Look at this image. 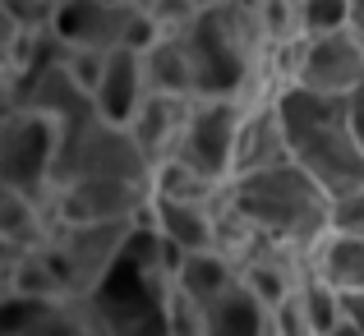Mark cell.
Segmentation results:
<instances>
[{
	"label": "cell",
	"instance_id": "cell-1",
	"mask_svg": "<svg viewBox=\"0 0 364 336\" xmlns=\"http://www.w3.org/2000/svg\"><path fill=\"white\" fill-rule=\"evenodd\" d=\"M222 203L235 217H245L258 230V239L295 249L304 258L332 235V198L295 161L272 170H254V175H235L226 185Z\"/></svg>",
	"mask_w": 364,
	"mask_h": 336
},
{
	"label": "cell",
	"instance_id": "cell-2",
	"mask_svg": "<svg viewBox=\"0 0 364 336\" xmlns=\"http://www.w3.org/2000/svg\"><path fill=\"white\" fill-rule=\"evenodd\" d=\"M277 120L286 129L291 161L328 198H341L364 185V152L346 129V97H323L291 83L277 92Z\"/></svg>",
	"mask_w": 364,
	"mask_h": 336
},
{
	"label": "cell",
	"instance_id": "cell-3",
	"mask_svg": "<svg viewBox=\"0 0 364 336\" xmlns=\"http://www.w3.org/2000/svg\"><path fill=\"white\" fill-rule=\"evenodd\" d=\"M148 222V217H143ZM143 222H116V226H51L42 254L51 258L55 276H60L65 304H88L92 295L107 286V276L120 267L124 249H129L134 230Z\"/></svg>",
	"mask_w": 364,
	"mask_h": 336
},
{
	"label": "cell",
	"instance_id": "cell-4",
	"mask_svg": "<svg viewBox=\"0 0 364 336\" xmlns=\"http://www.w3.org/2000/svg\"><path fill=\"white\" fill-rule=\"evenodd\" d=\"M70 180H134V185H152V166L134 139L116 124H107L97 111L79 120L74 129L60 134V170L55 185Z\"/></svg>",
	"mask_w": 364,
	"mask_h": 336
},
{
	"label": "cell",
	"instance_id": "cell-5",
	"mask_svg": "<svg viewBox=\"0 0 364 336\" xmlns=\"http://www.w3.org/2000/svg\"><path fill=\"white\" fill-rule=\"evenodd\" d=\"M60 170V124L37 111H14L0 124V189L51 203Z\"/></svg>",
	"mask_w": 364,
	"mask_h": 336
},
{
	"label": "cell",
	"instance_id": "cell-6",
	"mask_svg": "<svg viewBox=\"0 0 364 336\" xmlns=\"http://www.w3.org/2000/svg\"><path fill=\"white\" fill-rule=\"evenodd\" d=\"M245 102H222V97H198L189 115L185 143H180V161L194 166L203 180L226 189L240 166V129H245Z\"/></svg>",
	"mask_w": 364,
	"mask_h": 336
},
{
	"label": "cell",
	"instance_id": "cell-7",
	"mask_svg": "<svg viewBox=\"0 0 364 336\" xmlns=\"http://www.w3.org/2000/svg\"><path fill=\"white\" fill-rule=\"evenodd\" d=\"M152 207V185L134 180H70L55 185L51 226H116V222H143Z\"/></svg>",
	"mask_w": 364,
	"mask_h": 336
},
{
	"label": "cell",
	"instance_id": "cell-8",
	"mask_svg": "<svg viewBox=\"0 0 364 336\" xmlns=\"http://www.w3.org/2000/svg\"><path fill=\"white\" fill-rule=\"evenodd\" d=\"M295 83L323 97H350L355 88H364V37L355 28L304 37L295 46Z\"/></svg>",
	"mask_w": 364,
	"mask_h": 336
},
{
	"label": "cell",
	"instance_id": "cell-9",
	"mask_svg": "<svg viewBox=\"0 0 364 336\" xmlns=\"http://www.w3.org/2000/svg\"><path fill=\"white\" fill-rule=\"evenodd\" d=\"M134 14H139L134 0H60L51 33L60 37L65 51L111 55V51H124Z\"/></svg>",
	"mask_w": 364,
	"mask_h": 336
},
{
	"label": "cell",
	"instance_id": "cell-10",
	"mask_svg": "<svg viewBox=\"0 0 364 336\" xmlns=\"http://www.w3.org/2000/svg\"><path fill=\"white\" fill-rule=\"evenodd\" d=\"M189 115H194V97H161V92H148V102L139 107V115L129 120V139L134 148L148 157V166L157 170L161 161L180 157V143H185Z\"/></svg>",
	"mask_w": 364,
	"mask_h": 336
},
{
	"label": "cell",
	"instance_id": "cell-11",
	"mask_svg": "<svg viewBox=\"0 0 364 336\" xmlns=\"http://www.w3.org/2000/svg\"><path fill=\"white\" fill-rule=\"evenodd\" d=\"M304 276H309V258L295 254V249H282V244H258L254 258L240 267V281L254 291V300L263 304L267 313H282L286 304L300 295Z\"/></svg>",
	"mask_w": 364,
	"mask_h": 336
},
{
	"label": "cell",
	"instance_id": "cell-12",
	"mask_svg": "<svg viewBox=\"0 0 364 336\" xmlns=\"http://www.w3.org/2000/svg\"><path fill=\"white\" fill-rule=\"evenodd\" d=\"M148 102V83H143V55L134 51H111L107 74H102V88L92 92V107L107 124L129 129V120L139 115V107Z\"/></svg>",
	"mask_w": 364,
	"mask_h": 336
},
{
	"label": "cell",
	"instance_id": "cell-13",
	"mask_svg": "<svg viewBox=\"0 0 364 336\" xmlns=\"http://www.w3.org/2000/svg\"><path fill=\"white\" fill-rule=\"evenodd\" d=\"M46 235H51L46 203L18 194V189H0V267H14L23 254L42 249Z\"/></svg>",
	"mask_w": 364,
	"mask_h": 336
},
{
	"label": "cell",
	"instance_id": "cell-14",
	"mask_svg": "<svg viewBox=\"0 0 364 336\" xmlns=\"http://www.w3.org/2000/svg\"><path fill=\"white\" fill-rule=\"evenodd\" d=\"M152 230L180 254H217V203H157L152 198Z\"/></svg>",
	"mask_w": 364,
	"mask_h": 336
},
{
	"label": "cell",
	"instance_id": "cell-15",
	"mask_svg": "<svg viewBox=\"0 0 364 336\" xmlns=\"http://www.w3.org/2000/svg\"><path fill=\"white\" fill-rule=\"evenodd\" d=\"M291 161L286 148V129L277 120V102L272 107H249L245 111V129H240V166L235 175H254V170H272Z\"/></svg>",
	"mask_w": 364,
	"mask_h": 336
},
{
	"label": "cell",
	"instance_id": "cell-16",
	"mask_svg": "<svg viewBox=\"0 0 364 336\" xmlns=\"http://www.w3.org/2000/svg\"><path fill=\"white\" fill-rule=\"evenodd\" d=\"M267 323H272V313L254 300L245 281H235L203 309V336H263Z\"/></svg>",
	"mask_w": 364,
	"mask_h": 336
},
{
	"label": "cell",
	"instance_id": "cell-17",
	"mask_svg": "<svg viewBox=\"0 0 364 336\" xmlns=\"http://www.w3.org/2000/svg\"><path fill=\"white\" fill-rule=\"evenodd\" d=\"M309 272L318 281H328L337 295H364V239L328 235L309 254Z\"/></svg>",
	"mask_w": 364,
	"mask_h": 336
},
{
	"label": "cell",
	"instance_id": "cell-18",
	"mask_svg": "<svg viewBox=\"0 0 364 336\" xmlns=\"http://www.w3.org/2000/svg\"><path fill=\"white\" fill-rule=\"evenodd\" d=\"M143 83H148V92H161V97H194L198 102L185 37H166L152 51H143Z\"/></svg>",
	"mask_w": 364,
	"mask_h": 336
},
{
	"label": "cell",
	"instance_id": "cell-19",
	"mask_svg": "<svg viewBox=\"0 0 364 336\" xmlns=\"http://www.w3.org/2000/svg\"><path fill=\"white\" fill-rule=\"evenodd\" d=\"M235 281H240V272H235L222 254H189L185 263H180V272H176V286L189 295V300H198L203 309L222 291H231Z\"/></svg>",
	"mask_w": 364,
	"mask_h": 336
},
{
	"label": "cell",
	"instance_id": "cell-20",
	"mask_svg": "<svg viewBox=\"0 0 364 336\" xmlns=\"http://www.w3.org/2000/svg\"><path fill=\"white\" fill-rule=\"evenodd\" d=\"M226 189H217L213 180H203L194 166H185V161H161L157 170H152V198L157 203H222Z\"/></svg>",
	"mask_w": 364,
	"mask_h": 336
},
{
	"label": "cell",
	"instance_id": "cell-21",
	"mask_svg": "<svg viewBox=\"0 0 364 336\" xmlns=\"http://www.w3.org/2000/svg\"><path fill=\"white\" fill-rule=\"evenodd\" d=\"M9 295H18V300H33V304H65L60 276H55L51 258H46L42 249L23 254L14 267H9Z\"/></svg>",
	"mask_w": 364,
	"mask_h": 336
},
{
	"label": "cell",
	"instance_id": "cell-22",
	"mask_svg": "<svg viewBox=\"0 0 364 336\" xmlns=\"http://www.w3.org/2000/svg\"><path fill=\"white\" fill-rule=\"evenodd\" d=\"M254 18H258V33H263L267 51H286V46L304 42V23H300V0H263Z\"/></svg>",
	"mask_w": 364,
	"mask_h": 336
},
{
	"label": "cell",
	"instance_id": "cell-23",
	"mask_svg": "<svg viewBox=\"0 0 364 336\" xmlns=\"http://www.w3.org/2000/svg\"><path fill=\"white\" fill-rule=\"evenodd\" d=\"M300 309H304V318L314 323V332L318 336H328L332 327H341V295L332 291L328 281H318V276H304V286H300Z\"/></svg>",
	"mask_w": 364,
	"mask_h": 336
},
{
	"label": "cell",
	"instance_id": "cell-24",
	"mask_svg": "<svg viewBox=\"0 0 364 336\" xmlns=\"http://www.w3.org/2000/svg\"><path fill=\"white\" fill-rule=\"evenodd\" d=\"M304 37H328L350 28V0H300Z\"/></svg>",
	"mask_w": 364,
	"mask_h": 336
},
{
	"label": "cell",
	"instance_id": "cell-25",
	"mask_svg": "<svg viewBox=\"0 0 364 336\" xmlns=\"http://www.w3.org/2000/svg\"><path fill=\"white\" fill-rule=\"evenodd\" d=\"M143 9L152 14L161 42H166V37H189V28H194L198 14H203L194 0H152V5H143Z\"/></svg>",
	"mask_w": 364,
	"mask_h": 336
},
{
	"label": "cell",
	"instance_id": "cell-26",
	"mask_svg": "<svg viewBox=\"0 0 364 336\" xmlns=\"http://www.w3.org/2000/svg\"><path fill=\"white\" fill-rule=\"evenodd\" d=\"M166 336H203V304L189 300L180 286L166 295Z\"/></svg>",
	"mask_w": 364,
	"mask_h": 336
},
{
	"label": "cell",
	"instance_id": "cell-27",
	"mask_svg": "<svg viewBox=\"0 0 364 336\" xmlns=\"http://www.w3.org/2000/svg\"><path fill=\"white\" fill-rule=\"evenodd\" d=\"M28 46H33V37H28L23 28L14 23V14L0 5V70H5V79H14V74L23 70Z\"/></svg>",
	"mask_w": 364,
	"mask_h": 336
},
{
	"label": "cell",
	"instance_id": "cell-28",
	"mask_svg": "<svg viewBox=\"0 0 364 336\" xmlns=\"http://www.w3.org/2000/svg\"><path fill=\"white\" fill-rule=\"evenodd\" d=\"M0 5H5L9 14H14V23L23 28L28 37H42V33H51L60 0H0Z\"/></svg>",
	"mask_w": 364,
	"mask_h": 336
},
{
	"label": "cell",
	"instance_id": "cell-29",
	"mask_svg": "<svg viewBox=\"0 0 364 336\" xmlns=\"http://www.w3.org/2000/svg\"><path fill=\"white\" fill-rule=\"evenodd\" d=\"M107 60H111V55H97V51H70V55H65V74L74 79V88H79L83 97H92V92L102 88Z\"/></svg>",
	"mask_w": 364,
	"mask_h": 336
},
{
	"label": "cell",
	"instance_id": "cell-30",
	"mask_svg": "<svg viewBox=\"0 0 364 336\" xmlns=\"http://www.w3.org/2000/svg\"><path fill=\"white\" fill-rule=\"evenodd\" d=\"M332 235L364 239V185L341 194V198H332Z\"/></svg>",
	"mask_w": 364,
	"mask_h": 336
},
{
	"label": "cell",
	"instance_id": "cell-31",
	"mask_svg": "<svg viewBox=\"0 0 364 336\" xmlns=\"http://www.w3.org/2000/svg\"><path fill=\"white\" fill-rule=\"evenodd\" d=\"M346 129H350V139H355L360 152H364V88H355L346 97Z\"/></svg>",
	"mask_w": 364,
	"mask_h": 336
},
{
	"label": "cell",
	"instance_id": "cell-32",
	"mask_svg": "<svg viewBox=\"0 0 364 336\" xmlns=\"http://www.w3.org/2000/svg\"><path fill=\"white\" fill-rule=\"evenodd\" d=\"M341 323L364 336V295H341Z\"/></svg>",
	"mask_w": 364,
	"mask_h": 336
},
{
	"label": "cell",
	"instance_id": "cell-33",
	"mask_svg": "<svg viewBox=\"0 0 364 336\" xmlns=\"http://www.w3.org/2000/svg\"><path fill=\"white\" fill-rule=\"evenodd\" d=\"M14 111H18V102H14V83H9V79H0V124H5Z\"/></svg>",
	"mask_w": 364,
	"mask_h": 336
},
{
	"label": "cell",
	"instance_id": "cell-34",
	"mask_svg": "<svg viewBox=\"0 0 364 336\" xmlns=\"http://www.w3.org/2000/svg\"><path fill=\"white\" fill-rule=\"evenodd\" d=\"M350 28L364 37V0H350Z\"/></svg>",
	"mask_w": 364,
	"mask_h": 336
},
{
	"label": "cell",
	"instance_id": "cell-35",
	"mask_svg": "<svg viewBox=\"0 0 364 336\" xmlns=\"http://www.w3.org/2000/svg\"><path fill=\"white\" fill-rule=\"evenodd\" d=\"M328 336H360V332H355V327H346V323H341V327H332Z\"/></svg>",
	"mask_w": 364,
	"mask_h": 336
},
{
	"label": "cell",
	"instance_id": "cell-36",
	"mask_svg": "<svg viewBox=\"0 0 364 336\" xmlns=\"http://www.w3.org/2000/svg\"><path fill=\"white\" fill-rule=\"evenodd\" d=\"M263 336H277V327H272V323H267V332H263Z\"/></svg>",
	"mask_w": 364,
	"mask_h": 336
},
{
	"label": "cell",
	"instance_id": "cell-37",
	"mask_svg": "<svg viewBox=\"0 0 364 336\" xmlns=\"http://www.w3.org/2000/svg\"><path fill=\"white\" fill-rule=\"evenodd\" d=\"M134 5H152V0H134Z\"/></svg>",
	"mask_w": 364,
	"mask_h": 336
},
{
	"label": "cell",
	"instance_id": "cell-38",
	"mask_svg": "<svg viewBox=\"0 0 364 336\" xmlns=\"http://www.w3.org/2000/svg\"><path fill=\"white\" fill-rule=\"evenodd\" d=\"M0 79H5V70H0Z\"/></svg>",
	"mask_w": 364,
	"mask_h": 336
}]
</instances>
